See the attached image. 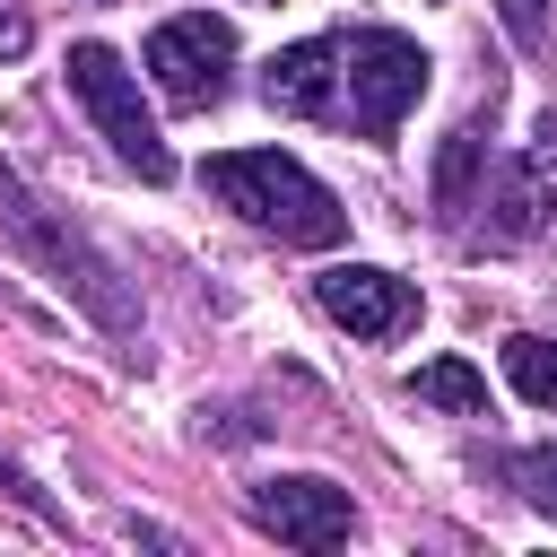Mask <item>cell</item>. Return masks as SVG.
Wrapping results in <instances>:
<instances>
[{"label":"cell","mask_w":557,"mask_h":557,"mask_svg":"<svg viewBox=\"0 0 557 557\" xmlns=\"http://www.w3.org/2000/svg\"><path fill=\"white\" fill-rule=\"evenodd\" d=\"M261 104L287 113V122H331L339 113V52H331V35L278 44L261 61Z\"/></svg>","instance_id":"ba28073f"},{"label":"cell","mask_w":557,"mask_h":557,"mask_svg":"<svg viewBox=\"0 0 557 557\" xmlns=\"http://www.w3.org/2000/svg\"><path fill=\"white\" fill-rule=\"evenodd\" d=\"M505 479L540 505V513H557V444H531V453H513L505 461Z\"/></svg>","instance_id":"4fadbf2b"},{"label":"cell","mask_w":557,"mask_h":557,"mask_svg":"<svg viewBox=\"0 0 557 557\" xmlns=\"http://www.w3.org/2000/svg\"><path fill=\"white\" fill-rule=\"evenodd\" d=\"M331 52H339V113L331 122L357 131V139H392L435 78L426 44L400 35V26H348V35H331Z\"/></svg>","instance_id":"7a4b0ae2"},{"label":"cell","mask_w":557,"mask_h":557,"mask_svg":"<svg viewBox=\"0 0 557 557\" xmlns=\"http://www.w3.org/2000/svg\"><path fill=\"white\" fill-rule=\"evenodd\" d=\"M0 487H9V496H17V505H26L35 522H61V505H52V496H44V487H35V479H26V470H17L9 453H0Z\"/></svg>","instance_id":"5bb4252c"},{"label":"cell","mask_w":557,"mask_h":557,"mask_svg":"<svg viewBox=\"0 0 557 557\" xmlns=\"http://www.w3.org/2000/svg\"><path fill=\"white\" fill-rule=\"evenodd\" d=\"M479 209H496V218H487L496 244H531V235L548 226V209H557V122H540V139L505 165L496 200H479Z\"/></svg>","instance_id":"9c48e42d"},{"label":"cell","mask_w":557,"mask_h":557,"mask_svg":"<svg viewBox=\"0 0 557 557\" xmlns=\"http://www.w3.org/2000/svg\"><path fill=\"white\" fill-rule=\"evenodd\" d=\"M505 26H513V44H540V35H548L540 0H505Z\"/></svg>","instance_id":"2e32d148"},{"label":"cell","mask_w":557,"mask_h":557,"mask_svg":"<svg viewBox=\"0 0 557 557\" xmlns=\"http://www.w3.org/2000/svg\"><path fill=\"white\" fill-rule=\"evenodd\" d=\"M200 183H209L244 226H261V235H278V244H296V252H331V244L348 235L339 191H331L305 157H287V148H226V157L200 165Z\"/></svg>","instance_id":"6da1fadb"},{"label":"cell","mask_w":557,"mask_h":557,"mask_svg":"<svg viewBox=\"0 0 557 557\" xmlns=\"http://www.w3.org/2000/svg\"><path fill=\"white\" fill-rule=\"evenodd\" d=\"M0 218H9V235H17V244H26V252H35V261H44V270H52V278H61V287H70V296H78V305L122 339V348L139 339V322H131V305H122V287H113L104 252H87V244H78V226H61V218H52V209H44L9 165H0ZM131 357H139V348H131Z\"/></svg>","instance_id":"277c9868"},{"label":"cell","mask_w":557,"mask_h":557,"mask_svg":"<svg viewBox=\"0 0 557 557\" xmlns=\"http://www.w3.org/2000/svg\"><path fill=\"white\" fill-rule=\"evenodd\" d=\"M505 383H513L531 409H557V339L513 331V339H505Z\"/></svg>","instance_id":"7c38bea8"},{"label":"cell","mask_w":557,"mask_h":557,"mask_svg":"<svg viewBox=\"0 0 557 557\" xmlns=\"http://www.w3.org/2000/svg\"><path fill=\"white\" fill-rule=\"evenodd\" d=\"M409 400H426V409H444V418H487V374H479L470 357H435V366L409 374Z\"/></svg>","instance_id":"8fae6325"},{"label":"cell","mask_w":557,"mask_h":557,"mask_svg":"<svg viewBox=\"0 0 557 557\" xmlns=\"http://www.w3.org/2000/svg\"><path fill=\"white\" fill-rule=\"evenodd\" d=\"M313 296H322V313H331L348 339H400V331L418 322V287H409L400 270H374V261H331V270L313 278Z\"/></svg>","instance_id":"8992f818"},{"label":"cell","mask_w":557,"mask_h":557,"mask_svg":"<svg viewBox=\"0 0 557 557\" xmlns=\"http://www.w3.org/2000/svg\"><path fill=\"white\" fill-rule=\"evenodd\" d=\"M252 522L270 531V540H287V548H305V557H322V548H348V531H357V505H348V487H331V479H270V487H252Z\"/></svg>","instance_id":"52a82bcc"},{"label":"cell","mask_w":557,"mask_h":557,"mask_svg":"<svg viewBox=\"0 0 557 557\" xmlns=\"http://www.w3.org/2000/svg\"><path fill=\"white\" fill-rule=\"evenodd\" d=\"M35 44V17H26V0H0V61H17Z\"/></svg>","instance_id":"9a60e30c"},{"label":"cell","mask_w":557,"mask_h":557,"mask_svg":"<svg viewBox=\"0 0 557 557\" xmlns=\"http://www.w3.org/2000/svg\"><path fill=\"white\" fill-rule=\"evenodd\" d=\"M479 157H487V131L461 122L444 139V157H435V218L444 226H461V209H479Z\"/></svg>","instance_id":"30bf717a"},{"label":"cell","mask_w":557,"mask_h":557,"mask_svg":"<svg viewBox=\"0 0 557 557\" xmlns=\"http://www.w3.org/2000/svg\"><path fill=\"white\" fill-rule=\"evenodd\" d=\"M139 61H148V78H157V96L174 113H209L226 96V70H235V26L218 9H183V17H165L148 35Z\"/></svg>","instance_id":"5b68a950"},{"label":"cell","mask_w":557,"mask_h":557,"mask_svg":"<svg viewBox=\"0 0 557 557\" xmlns=\"http://www.w3.org/2000/svg\"><path fill=\"white\" fill-rule=\"evenodd\" d=\"M70 96L87 104V122H96V139L139 174V183H174V148L157 139V122H148V104H139V70L113 52V44H70Z\"/></svg>","instance_id":"3957f363"}]
</instances>
